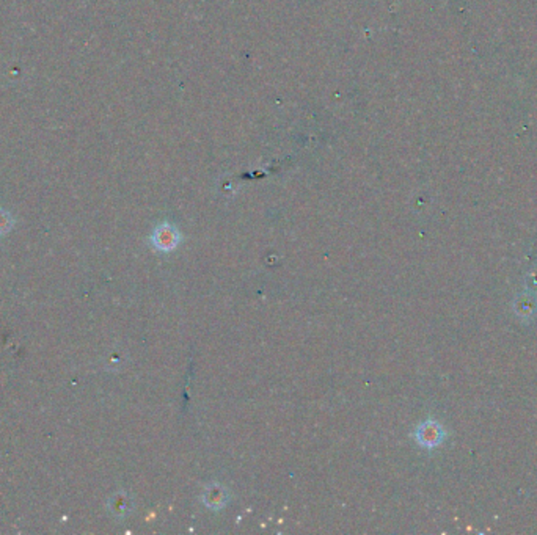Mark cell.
<instances>
[{
	"instance_id": "6da1fadb",
	"label": "cell",
	"mask_w": 537,
	"mask_h": 535,
	"mask_svg": "<svg viewBox=\"0 0 537 535\" xmlns=\"http://www.w3.org/2000/svg\"><path fill=\"white\" fill-rule=\"evenodd\" d=\"M416 441L425 447H437L443 443L444 433L443 427L435 421H426L422 423L416 430Z\"/></svg>"
},
{
	"instance_id": "3957f363",
	"label": "cell",
	"mask_w": 537,
	"mask_h": 535,
	"mask_svg": "<svg viewBox=\"0 0 537 535\" xmlns=\"http://www.w3.org/2000/svg\"><path fill=\"white\" fill-rule=\"evenodd\" d=\"M226 501H228L226 490L222 487V485L213 484V485H208V487L204 488L203 502L208 507H211V509H214V510L222 509V507L226 504Z\"/></svg>"
},
{
	"instance_id": "7a4b0ae2",
	"label": "cell",
	"mask_w": 537,
	"mask_h": 535,
	"mask_svg": "<svg viewBox=\"0 0 537 535\" xmlns=\"http://www.w3.org/2000/svg\"><path fill=\"white\" fill-rule=\"evenodd\" d=\"M153 243L154 247L160 251L175 250L176 245L179 243V233L170 223H162L160 226L156 228L153 234Z\"/></svg>"
}]
</instances>
